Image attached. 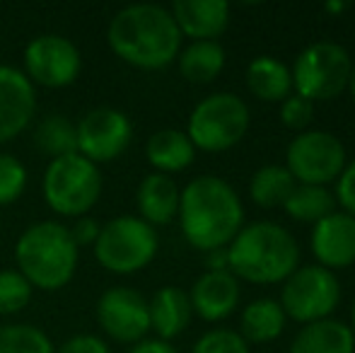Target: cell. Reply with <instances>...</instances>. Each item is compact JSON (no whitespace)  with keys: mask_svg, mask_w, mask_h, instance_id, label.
<instances>
[{"mask_svg":"<svg viewBox=\"0 0 355 353\" xmlns=\"http://www.w3.org/2000/svg\"><path fill=\"white\" fill-rule=\"evenodd\" d=\"M107 42L114 56L141 71H162L182 51V32L172 12L153 3L119 10L109 22Z\"/></svg>","mask_w":355,"mask_h":353,"instance_id":"1","label":"cell"},{"mask_svg":"<svg viewBox=\"0 0 355 353\" xmlns=\"http://www.w3.org/2000/svg\"><path fill=\"white\" fill-rule=\"evenodd\" d=\"M179 225L191 247L201 252L225 250L244 227V206L239 193L225 179L203 175L182 189Z\"/></svg>","mask_w":355,"mask_h":353,"instance_id":"2","label":"cell"},{"mask_svg":"<svg viewBox=\"0 0 355 353\" xmlns=\"http://www.w3.org/2000/svg\"><path fill=\"white\" fill-rule=\"evenodd\" d=\"M227 271L257 286L283 283L300 266L297 240L273 221L249 223L225 250Z\"/></svg>","mask_w":355,"mask_h":353,"instance_id":"3","label":"cell"},{"mask_svg":"<svg viewBox=\"0 0 355 353\" xmlns=\"http://www.w3.org/2000/svg\"><path fill=\"white\" fill-rule=\"evenodd\" d=\"M17 271L42 291H61L78 271L80 247L71 230L56 221L29 225L15 245Z\"/></svg>","mask_w":355,"mask_h":353,"instance_id":"4","label":"cell"},{"mask_svg":"<svg viewBox=\"0 0 355 353\" xmlns=\"http://www.w3.org/2000/svg\"><path fill=\"white\" fill-rule=\"evenodd\" d=\"M44 198L58 216L83 218L102 196V175L94 162L80 153L56 157L44 172Z\"/></svg>","mask_w":355,"mask_h":353,"instance_id":"5","label":"cell"},{"mask_svg":"<svg viewBox=\"0 0 355 353\" xmlns=\"http://www.w3.org/2000/svg\"><path fill=\"white\" fill-rule=\"evenodd\" d=\"M249 131V107L234 92H215L193 107L187 136L196 150L223 153L234 148Z\"/></svg>","mask_w":355,"mask_h":353,"instance_id":"6","label":"cell"},{"mask_svg":"<svg viewBox=\"0 0 355 353\" xmlns=\"http://www.w3.org/2000/svg\"><path fill=\"white\" fill-rule=\"evenodd\" d=\"M94 259L109 273L128 276L141 271L157 255V232L138 216H119L99 227Z\"/></svg>","mask_w":355,"mask_h":353,"instance_id":"7","label":"cell"},{"mask_svg":"<svg viewBox=\"0 0 355 353\" xmlns=\"http://www.w3.org/2000/svg\"><path fill=\"white\" fill-rule=\"evenodd\" d=\"M353 58L341 44L336 42H317L309 44L295 58L290 71L293 76L295 94L309 99V102H329L338 97L348 87Z\"/></svg>","mask_w":355,"mask_h":353,"instance_id":"8","label":"cell"},{"mask_svg":"<svg viewBox=\"0 0 355 353\" xmlns=\"http://www.w3.org/2000/svg\"><path fill=\"white\" fill-rule=\"evenodd\" d=\"M278 302L285 317L300 322L302 327L329 320L341 302V281L336 273L319 264L297 266L283 281Z\"/></svg>","mask_w":355,"mask_h":353,"instance_id":"9","label":"cell"},{"mask_svg":"<svg viewBox=\"0 0 355 353\" xmlns=\"http://www.w3.org/2000/svg\"><path fill=\"white\" fill-rule=\"evenodd\" d=\"M346 146L329 131H302L285 153V167L297 184L327 187L346 167Z\"/></svg>","mask_w":355,"mask_h":353,"instance_id":"10","label":"cell"},{"mask_svg":"<svg viewBox=\"0 0 355 353\" xmlns=\"http://www.w3.org/2000/svg\"><path fill=\"white\" fill-rule=\"evenodd\" d=\"M24 76L32 85L68 87L80 78L83 56L71 39L61 34H39L24 49Z\"/></svg>","mask_w":355,"mask_h":353,"instance_id":"11","label":"cell"},{"mask_svg":"<svg viewBox=\"0 0 355 353\" xmlns=\"http://www.w3.org/2000/svg\"><path fill=\"white\" fill-rule=\"evenodd\" d=\"M78 153L89 162H112L126 153L133 138L131 119L114 107L89 109L78 123Z\"/></svg>","mask_w":355,"mask_h":353,"instance_id":"12","label":"cell"},{"mask_svg":"<svg viewBox=\"0 0 355 353\" xmlns=\"http://www.w3.org/2000/svg\"><path fill=\"white\" fill-rule=\"evenodd\" d=\"M97 322L119 344H141L150 332V307L138 291L114 286L97 300Z\"/></svg>","mask_w":355,"mask_h":353,"instance_id":"13","label":"cell"},{"mask_svg":"<svg viewBox=\"0 0 355 353\" xmlns=\"http://www.w3.org/2000/svg\"><path fill=\"white\" fill-rule=\"evenodd\" d=\"M37 112V89L22 71L0 66V146L17 138Z\"/></svg>","mask_w":355,"mask_h":353,"instance_id":"14","label":"cell"},{"mask_svg":"<svg viewBox=\"0 0 355 353\" xmlns=\"http://www.w3.org/2000/svg\"><path fill=\"white\" fill-rule=\"evenodd\" d=\"M309 245L319 266L329 271L355 264V218L341 211L322 218L314 223Z\"/></svg>","mask_w":355,"mask_h":353,"instance_id":"15","label":"cell"},{"mask_svg":"<svg viewBox=\"0 0 355 353\" xmlns=\"http://www.w3.org/2000/svg\"><path fill=\"white\" fill-rule=\"evenodd\" d=\"M193 315L206 322H220L230 317L239 305V281L227 271H206L196 278L189 291Z\"/></svg>","mask_w":355,"mask_h":353,"instance_id":"16","label":"cell"},{"mask_svg":"<svg viewBox=\"0 0 355 353\" xmlns=\"http://www.w3.org/2000/svg\"><path fill=\"white\" fill-rule=\"evenodd\" d=\"M169 12L182 37L193 42H218L230 24V5L225 0H177Z\"/></svg>","mask_w":355,"mask_h":353,"instance_id":"17","label":"cell"},{"mask_svg":"<svg viewBox=\"0 0 355 353\" xmlns=\"http://www.w3.org/2000/svg\"><path fill=\"white\" fill-rule=\"evenodd\" d=\"M179 196L182 189L177 187L172 177L153 172L138 184L136 191V203L138 213L148 225H167L177 218L179 213Z\"/></svg>","mask_w":355,"mask_h":353,"instance_id":"18","label":"cell"},{"mask_svg":"<svg viewBox=\"0 0 355 353\" xmlns=\"http://www.w3.org/2000/svg\"><path fill=\"white\" fill-rule=\"evenodd\" d=\"M150 307V329L159 341H169L179 336L189 327L193 317L189 293L179 286H164L148 302Z\"/></svg>","mask_w":355,"mask_h":353,"instance_id":"19","label":"cell"},{"mask_svg":"<svg viewBox=\"0 0 355 353\" xmlns=\"http://www.w3.org/2000/svg\"><path fill=\"white\" fill-rule=\"evenodd\" d=\"M145 155L148 162L155 167V172L159 175H177L184 172L196 157V148L189 141L187 131H179V128H162V131H155L148 138V146H145Z\"/></svg>","mask_w":355,"mask_h":353,"instance_id":"20","label":"cell"},{"mask_svg":"<svg viewBox=\"0 0 355 353\" xmlns=\"http://www.w3.org/2000/svg\"><path fill=\"white\" fill-rule=\"evenodd\" d=\"M290 353H355L353 332L341 320L304 325L290 344Z\"/></svg>","mask_w":355,"mask_h":353,"instance_id":"21","label":"cell"},{"mask_svg":"<svg viewBox=\"0 0 355 353\" xmlns=\"http://www.w3.org/2000/svg\"><path fill=\"white\" fill-rule=\"evenodd\" d=\"M285 312L273 298H259L244 307L239 317V336L247 344H268L276 341L285 329Z\"/></svg>","mask_w":355,"mask_h":353,"instance_id":"22","label":"cell"},{"mask_svg":"<svg viewBox=\"0 0 355 353\" xmlns=\"http://www.w3.org/2000/svg\"><path fill=\"white\" fill-rule=\"evenodd\" d=\"M247 87L261 102H283L293 92V76L276 56H257L247 66Z\"/></svg>","mask_w":355,"mask_h":353,"instance_id":"23","label":"cell"},{"mask_svg":"<svg viewBox=\"0 0 355 353\" xmlns=\"http://www.w3.org/2000/svg\"><path fill=\"white\" fill-rule=\"evenodd\" d=\"M179 73L189 83L206 85L213 83L225 68V49L218 42H191L179 51Z\"/></svg>","mask_w":355,"mask_h":353,"instance_id":"24","label":"cell"},{"mask_svg":"<svg viewBox=\"0 0 355 353\" xmlns=\"http://www.w3.org/2000/svg\"><path fill=\"white\" fill-rule=\"evenodd\" d=\"M34 146L51 160L78 153V128L66 114H49L34 131Z\"/></svg>","mask_w":355,"mask_h":353,"instance_id":"25","label":"cell"},{"mask_svg":"<svg viewBox=\"0 0 355 353\" xmlns=\"http://www.w3.org/2000/svg\"><path fill=\"white\" fill-rule=\"evenodd\" d=\"M285 213L300 223H319L322 218L336 211V198L327 187H312V184H297L288 201L283 203Z\"/></svg>","mask_w":355,"mask_h":353,"instance_id":"26","label":"cell"},{"mask_svg":"<svg viewBox=\"0 0 355 353\" xmlns=\"http://www.w3.org/2000/svg\"><path fill=\"white\" fill-rule=\"evenodd\" d=\"M297 182L283 165H263L254 172L252 182H249V193H252L254 203L261 208H278L288 201L293 189Z\"/></svg>","mask_w":355,"mask_h":353,"instance_id":"27","label":"cell"},{"mask_svg":"<svg viewBox=\"0 0 355 353\" xmlns=\"http://www.w3.org/2000/svg\"><path fill=\"white\" fill-rule=\"evenodd\" d=\"M0 353H56L51 339L34 325L0 327Z\"/></svg>","mask_w":355,"mask_h":353,"instance_id":"28","label":"cell"},{"mask_svg":"<svg viewBox=\"0 0 355 353\" xmlns=\"http://www.w3.org/2000/svg\"><path fill=\"white\" fill-rule=\"evenodd\" d=\"M32 283L17 268L0 271V315H17L32 300Z\"/></svg>","mask_w":355,"mask_h":353,"instance_id":"29","label":"cell"},{"mask_svg":"<svg viewBox=\"0 0 355 353\" xmlns=\"http://www.w3.org/2000/svg\"><path fill=\"white\" fill-rule=\"evenodd\" d=\"M27 189V167L10 153H0V206L15 203Z\"/></svg>","mask_w":355,"mask_h":353,"instance_id":"30","label":"cell"},{"mask_svg":"<svg viewBox=\"0 0 355 353\" xmlns=\"http://www.w3.org/2000/svg\"><path fill=\"white\" fill-rule=\"evenodd\" d=\"M191 353H249V344L234 329H211L193 344Z\"/></svg>","mask_w":355,"mask_h":353,"instance_id":"31","label":"cell"},{"mask_svg":"<svg viewBox=\"0 0 355 353\" xmlns=\"http://www.w3.org/2000/svg\"><path fill=\"white\" fill-rule=\"evenodd\" d=\"M314 119V104L300 94H290L281 102V121L293 131H307V126Z\"/></svg>","mask_w":355,"mask_h":353,"instance_id":"32","label":"cell"},{"mask_svg":"<svg viewBox=\"0 0 355 353\" xmlns=\"http://www.w3.org/2000/svg\"><path fill=\"white\" fill-rule=\"evenodd\" d=\"M336 198L341 203L343 213L355 218V157L351 162H346L341 177L336 179Z\"/></svg>","mask_w":355,"mask_h":353,"instance_id":"33","label":"cell"},{"mask_svg":"<svg viewBox=\"0 0 355 353\" xmlns=\"http://www.w3.org/2000/svg\"><path fill=\"white\" fill-rule=\"evenodd\" d=\"M56 353H112L107 346V341H102L94 334H78L73 339H68Z\"/></svg>","mask_w":355,"mask_h":353,"instance_id":"34","label":"cell"},{"mask_svg":"<svg viewBox=\"0 0 355 353\" xmlns=\"http://www.w3.org/2000/svg\"><path fill=\"white\" fill-rule=\"evenodd\" d=\"M68 230H71V235H73V240L78 247L94 245L97 237H99V223L94 221V218L83 216V218H78V223H75L73 227H68Z\"/></svg>","mask_w":355,"mask_h":353,"instance_id":"35","label":"cell"},{"mask_svg":"<svg viewBox=\"0 0 355 353\" xmlns=\"http://www.w3.org/2000/svg\"><path fill=\"white\" fill-rule=\"evenodd\" d=\"M128 353H179L169 341H159V339H143L141 344H136Z\"/></svg>","mask_w":355,"mask_h":353,"instance_id":"36","label":"cell"},{"mask_svg":"<svg viewBox=\"0 0 355 353\" xmlns=\"http://www.w3.org/2000/svg\"><path fill=\"white\" fill-rule=\"evenodd\" d=\"M348 89H351V97L355 102V61H353V68H351V78H348Z\"/></svg>","mask_w":355,"mask_h":353,"instance_id":"37","label":"cell"},{"mask_svg":"<svg viewBox=\"0 0 355 353\" xmlns=\"http://www.w3.org/2000/svg\"><path fill=\"white\" fill-rule=\"evenodd\" d=\"M346 8H348L346 3H329L327 5V10H331V12H343Z\"/></svg>","mask_w":355,"mask_h":353,"instance_id":"38","label":"cell"},{"mask_svg":"<svg viewBox=\"0 0 355 353\" xmlns=\"http://www.w3.org/2000/svg\"><path fill=\"white\" fill-rule=\"evenodd\" d=\"M351 332H353V339H355V305H353V317H351Z\"/></svg>","mask_w":355,"mask_h":353,"instance_id":"39","label":"cell"}]
</instances>
